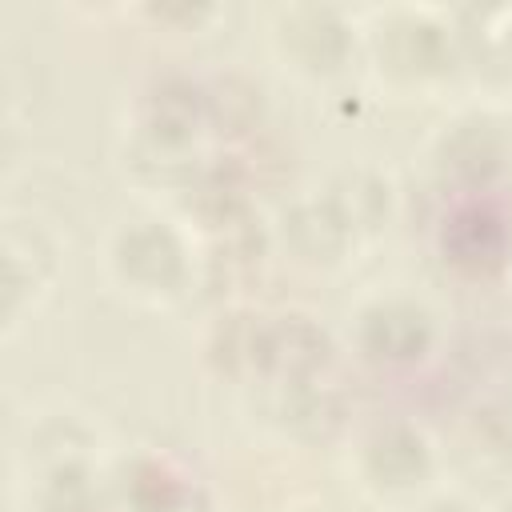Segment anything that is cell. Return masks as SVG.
Masks as SVG:
<instances>
[{"label": "cell", "mask_w": 512, "mask_h": 512, "mask_svg": "<svg viewBox=\"0 0 512 512\" xmlns=\"http://www.w3.org/2000/svg\"><path fill=\"white\" fill-rule=\"evenodd\" d=\"M348 340L364 364L384 372H408L432 360L440 344V312L428 296L404 284H384L352 304Z\"/></svg>", "instance_id": "cell-6"}, {"label": "cell", "mask_w": 512, "mask_h": 512, "mask_svg": "<svg viewBox=\"0 0 512 512\" xmlns=\"http://www.w3.org/2000/svg\"><path fill=\"white\" fill-rule=\"evenodd\" d=\"M360 72L396 100L464 84V28L440 4H384L360 16Z\"/></svg>", "instance_id": "cell-2"}, {"label": "cell", "mask_w": 512, "mask_h": 512, "mask_svg": "<svg viewBox=\"0 0 512 512\" xmlns=\"http://www.w3.org/2000/svg\"><path fill=\"white\" fill-rule=\"evenodd\" d=\"M424 160L452 200L492 196L512 176V132L492 108H460L428 136Z\"/></svg>", "instance_id": "cell-8"}, {"label": "cell", "mask_w": 512, "mask_h": 512, "mask_svg": "<svg viewBox=\"0 0 512 512\" xmlns=\"http://www.w3.org/2000/svg\"><path fill=\"white\" fill-rule=\"evenodd\" d=\"M116 456L104 428L76 404L28 412L8 456L12 512H120Z\"/></svg>", "instance_id": "cell-1"}, {"label": "cell", "mask_w": 512, "mask_h": 512, "mask_svg": "<svg viewBox=\"0 0 512 512\" xmlns=\"http://www.w3.org/2000/svg\"><path fill=\"white\" fill-rule=\"evenodd\" d=\"M284 512H336V508L324 504V500H296V504H288Z\"/></svg>", "instance_id": "cell-18"}, {"label": "cell", "mask_w": 512, "mask_h": 512, "mask_svg": "<svg viewBox=\"0 0 512 512\" xmlns=\"http://www.w3.org/2000/svg\"><path fill=\"white\" fill-rule=\"evenodd\" d=\"M264 32L276 68L296 84L332 88L360 68V16L340 4H280Z\"/></svg>", "instance_id": "cell-5"}, {"label": "cell", "mask_w": 512, "mask_h": 512, "mask_svg": "<svg viewBox=\"0 0 512 512\" xmlns=\"http://www.w3.org/2000/svg\"><path fill=\"white\" fill-rule=\"evenodd\" d=\"M132 16L152 20L164 32H204L212 20H220V4H140Z\"/></svg>", "instance_id": "cell-16"}, {"label": "cell", "mask_w": 512, "mask_h": 512, "mask_svg": "<svg viewBox=\"0 0 512 512\" xmlns=\"http://www.w3.org/2000/svg\"><path fill=\"white\" fill-rule=\"evenodd\" d=\"M116 508L120 512H216L204 472L160 444L120 448L116 456Z\"/></svg>", "instance_id": "cell-9"}, {"label": "cell", "mask_w": 512, "mask_h": 512, "mask_svg": "<svg viewBox=\"0 0 512 512\" xmlns=\"http://www.w3.org/2000/svg\"><path fill=\"white\" fill-rule=\"evenodd\" d=\"M64 276V240L52 220L8 204L0 216V332L12 340Z\"/></svg>", "instance_id": "cell-7"}, {"label": "cell", "mask_w": 512, "mask_h": 512, "mask_svg": "<svg viewBox=\"0 0 512 512\" xmlns=\"http://www.w3.org/2000/svg\"><path fill=\"white\" fill-rule=\"evenodd\" d=\"M488 512H512V500H504L500 508H488Z\"/></svg>", "instance_id": "cell-21"}, {"label": "cell", "mask_w": 512, "mask_h": 512, "mask_svg": "<svg viewBox=\"0 0 512 512\" xmlns=\"http://www.w3.org/2000/svg\"><path fill=\"white\" fill-rule=\"evenodd\" d=\"M104 284L136 308L172 312L180 308L204 276V252L192 228L176 212H140L116 220L100 236L96 252Z\"/></svg>", "instance_id": "cell-3"}, {"label": "cell", "mask_w": 512, "mask_h": 512, "mask_svg": "<svg viewBox=\"0 0 512 512\" xmlns=\"http://www.w3.org/2000/svg\"><path fill=\"white\" fill-rule=\"evenodd\" d=\"M348 484L380 512H412L444 488V452L416 416L364 420L344 448Z\"/></svg>", "instance_id": "cell-4"}, {"label": "cell", "mask_w": 512, "mask_h": 512, "mask_svg": "<svg viewBox=\"0 0 512 512\" xmlns=\"http://www.w3.org/2000/svg\"><path fill=\"white\" fill-rule=\"evenodd\" d=\"M272 232L284 244V252L300 268H312V272H340L364 252L356 232L348 228V220L324 196V188L304 192L292 204H284Z\"/></svg>", "instance_id": "cell-10"}, {"label": "cell", "mask_w": 512, "mask_h": 512, "mask_svg": "<svg viewBox=\"0 0 512 512\" xmlns=\"http://www.w3.org/2000/svg\"><path fill=\"white\" fill-rule=\"evenodd\" d=\"M504 276H508V284H512V248H508V264H504Z\"/></svg>", "instance_id": "cell-20"}, {"label": "cell", "mask_w": 512, "mask_h": 512, "mask_svg": "<svg viewBox=\"0 0 512 512\" xmlns=\"http://www.w3.org/2000/svg\"><path fill=\"white\" fill-rule=\"evenodd\" d=\"M464 84H480L488 96H512V8L488 12L480 32L464 28Z\"/></svg>", "instance_id": "cell-14"}, {"label": "cell", "mask_w": 512, "mask_h": 512, "mask_svg": "<svg viewBox=\"0 0 512 512\" xmlns=\"http://www.w3.org/2000/svg\"><path fill=\"white\" fill-rule=\"evenodd\" d=\"M512 248V224L488 196H456L436 228L440 260L460 276L504 272Z\"/></svg>", "instance_id": "cell-11"}, {"label": "cell", "mask_w": 512, "mask_h": 512, "mask_svg": "<svg viewBox=\"0 0 512 512\" xmlns=\"http://www.w3.org/2000/svg\"><path fill=\"white\" fill-rule=\"evenodd\" d=\"M504 392L512 396V364H508V376H504Z\"/></svg>", "instance_id": "cell-19"}, {"label": "cell", "mask_w": 512, "mask_h": 512, "mask_svg": "<svg viewBox=\"0 0 512 512\" xmlns=\"http://www.w3.org/2000/svg\"><path fill=\"white\" fill-rule=\"evenodd\" d=\"M412 512H488L484 504H476L468 492L460 488H436L428 500H420Z\"/></svg>", "instance_id": "cell-17"}, {"label": "cell", "mask_w": 512, "mask_h": 512, "mask_svg": "<svg viewBox=\"0 0 512 512\" xmlns=\"http://www.w3.org/2000/svg\"><path fill=\"white\" fill-rule=\"evenodd\" d=\"M324 196L348 220V228L356 232L360 248H372L376 240H384L392 220H396V208H400L392 176L384 168H376V164H364V160L336 168L324 180Z\"/></svg>", "instance_id": "cell-12"}, {"label": "cell", "mask_w": 512, "mask_h": 512, "mask_svg": "<svg viewBox=\"0 0 512 512\" xmlns=\"http://www.w3.org/2000/svg\"><path fill=\"white\" fill-rule=\"evenodd\" d=\"M264 420L292 440H324L344 424V392L332 376H308L260 388Z\"/></svg>", "instance_id": "cell-13"}, {"label": "cell", "mask_w": 512, "mask_h": 512, "mask_svg": "<svg viewBox=\"0 0 512 512\" xmlns=\"http://www.w3.org/2000/svg\"><path fill=\"white\" fill-rule=\"evenodd\" d=\"M472 440L476 452L492 460H512V396L496 392L472 412Z\"/></svg>", "instance_id": "cell-15"}]
</instances>
